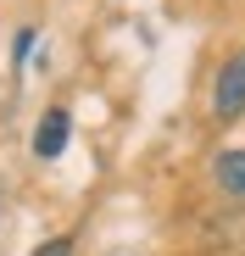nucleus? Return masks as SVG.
Instances as JSON below:
<instances>
[{
	"mask_svg": "<svg viewBox=\"0 0 245 256\" xmlns=\"http://www.w3.org/2000/svg\"><path fill=\"white\" fill-rule=\"evenodd\" d=\"M212 112H218V122H240L245 117V50L234 62H223V72L212 84Z\"/></svg>",
	"mask_w": 245,
	"mask_h": 256,
	"instance_id": "1",
	"label": "nucleus"
},
{
	"mask_svg": "<svg viewBox=\"0 0 245 256\" xmlns=\"http://www.w3.org/2000/svg\"><path fill=\"white\" fill-rule=\"evenodd\" d=\"M34 256H72V240L56 234V240H45V245H34Z\"/></svg>",
	"mask_w": 245,
	"mask_h": 256,
	"instance_id": "4",
	"label": "nucleus"
},
{
	"mask_svg": "<svg viewBox=\"0 0 245 256\" xmlns=\"http://www.w3.org/2000/svg\"><path fill=\"white\" fill-rule=\"evenodd\" d=\"M28 50H34V28H17V45H12V56H17V62H28Z\"/></svg>",
	"mask_w": 245,
	"mask_h": 256,
	"instance_id": "5",
	"label": "nucleus"
},
{
	"mask_svg": "<svg viewBox=\"0 0 245 256\" xmlns=\"http://www.w3.org/2000/svg\"><path fill=\"white\" fill-rule=\"evenodd\" d=\"M212 173H218V184H223L228 195H245V150H218Z\"/></svg>",
	"mask_w": 245,
	"mask_h": 256,
	"instance_id": "3",
	"label": "nucleus"
},
{
	"mask_svg": "<svg viewBox=\"0 0 245 256\" xmlns=\"http://www.w3.org/2000/svg\"><path fill=\"white\" fill-rule=\"evenodd\" d=\"M67 140H72V117H67L62 106H50L45 117H39V128H34V156H39V162H56V156L67 150Z\"/></svg>",
	"mask_w": 245,
	"mask_h": 256,
	"instance_id": "2",
	"label": "nucleus"
}]
</instances>
